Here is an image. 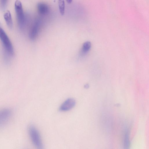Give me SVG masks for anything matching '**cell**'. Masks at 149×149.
<instances>
[{
    "label": "cell",
    "mask_w": 149,
    "mask_h": 149,
    "mask_svg": "<svg viewBox=\"0 0 149 149\" xmlns=\"http://www.w3.org/2000/svg\"><path fill=\"white\" fill-rule=\"evenodd\" d=\"M28 132L31 139L37 149H44L40 134L35 127L30 125L28 127Z\"/></svg>",
    "instance_id": "1"
},
{
    "label": "cell",
    "mask_w": 149,
    "mask_h": 149,
    "mask_svg": "<svg viewBox=\"0 0 149 149\" xmlns=\"http://www.w3.org/2000/svg\"><path fill=\"white\" fill-rule=\"evenodd\" d=\"M0 39L6 50L10 55H13L14 51L11 42L5 31L1 27Z\"/></svg>",
    "instance_id": "2"
},
{
    "label": "cell",
    "mask_w": 149,
    "mask_h": 149,
    "mask_svg": "<svg viewBox=\"0 0 149 149\" xmlns=\"http://www.w3.org/2000/svg\"><path fill=\"white\" fill-rule=\"evenodd\" d=\"M15 8L18 24L19 27H22L24 24V16L22 3L20 1H15Z\"/></svg>",
    "instance_id": "3"
},
{
    "label": "cell",
    "mask_w": 149,
    "mask_h": 149,
    "mask_svg": "<svg viewBox=\"0 0 149 149\" xmlns=\"http://www.w3.org/2000/svg\"><path fill=\"white\" fill-rule=\"evenodd\" d=\"M11 109L8 108L0 109V128L5 125L10 119L12 115Z\"/></svg>",
    "instance_id": "4"
},
{
    "label": "cell",
    "mask_w": 149,
    "mask_h": 149,
    "mask_svg": "<svg viewBox=\"0 0 149 149\" xmlns=\"http://www.w3.org/2000/svg\"><path fill=\"white\" fill-rule=\"evenodd\" d=\"M75 100L72 98L67 99L61 105L59 110L62 111H66L70 110L75 105Z\"/></svg>",
    "instance_id": "5"
},
{
    "label": "cell",
    "mask_w": 149,
    "mask_h": 149,
    "mask_svg": "<svg viewBox=\"0 0 149 149\" xmlns=\"http://www.w3.org/2000/svg\"><path fill=\"white\" fill-rule=\"evenodd\" d=\"M40 25V21H36L32 26L29 34V36L31 40L35 39L38 34Z\"/></svg>",
    "instance_id": "6"
},
{
    "label": "cell",
    "mask_w": 149,
    "mask_h": 149,
    "mask_svg": "<svg viewBox=\"0 0 149 149\" xmlns=\"http://www.w3.org/2000/svg\"><path fill=\"white\" fill-rule=\"evenodd\" d=\"M130 131L128 129L126 130L124 132L123 143V149H130Z\"/></svg>",
    "instance_id": "7"
},
{
    "label": "cell",
    "mask_w": 149,
    "mask_h": 149,
    "mask_svg": "<svg viewBox=\"0 0 149 149\" xmlns=\"http://www.w3.org/2000/svg\"><path fill=\"white\" fill-rule=\"evenodd\" d=\"M3 17L8 26L10 29L13 27V22L11 13L9 10H6L3 13Z\"/></svg>",
    "instance_id": "8"
},
{
    "label": "cell",
    "mask_w": 149,
    "mask_h": 149,
    "mask_svg": "<svg viewBox=\"0 0 149 149\" xmlns=\"http://www.w3.org/2000/svg\"><path fill=\"white\" fill-rule=\"evenodd\" d=\"M38 12L42 15L47 14L49 11V7L47 4L44 3H39L37 6Z\"/></svg>",
    "instance_id": "9"
},
{
    "label": "cell",
    "mask_w": 149,
    "mask_h": 149,
    "mask_svg": "<svg viewBox=\"0 0 149 149\" xmlns=\"http://www.w3.org/2000/svg\"><path fill=\"white\" fill-rule=\"evenodd\" d=\"M58 5L60 13L62 15H63L65 11V3L64 0L58 1Z\"/></svg>",
    "instance_id": "10"
},
{
    "label": "cell",
    "mask_w": 149,
    "mask_h": 149,
    "mask_svg": "<svg viewBox=\"0 0 149 149\" xmlns=\"http://www.w3.org/2000/svg\"><path fill=\"white\" fill-rule=\"evenodd\" d=\"M91 47V43L88 41L84 42L82 47V51L84 53L87 52L90 49Z\"/></svg>",
    "instance_id": "11"
},
{
    "label": "cell",
    "mask_w": 149,
    "mask_h": 149,
    "mask_svg": "<svg viewBox=\"0 0 149 149\" xmlns=\"http://www.w3.org/2000/svg\"><path fill=\"white\" fill-rule=\"evenodd\" d=\"M1 7L2 8H4L5 7L6 5V4L7 0H1Z\"/></svg>",
    "instance_id": "12"
},
{
    "label": "cell",
    "mask_w": 149,
    "mask_h": 149,
    "mask_svg": "<svg viewBox=\"0 0 149 149\" xmlns=\"http://www.w3.org/2000/svg\"><path fill=\"white\" fill-rule=\"evenodd\" d=\"M66 1H67L68 3H71L72 2V0H67Z\"/></svg>",
    "instance_id": "13"
}]
</instances>
